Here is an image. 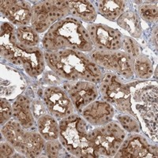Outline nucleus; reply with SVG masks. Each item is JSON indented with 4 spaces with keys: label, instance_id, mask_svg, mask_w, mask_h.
Wrapping results in <instances>:
<instances>
[{
    "label": "nucleus",
    "instance_id": "1",
    "mask_svg": "<svg viewBox=\"0 0 158 158\" xmlns=\"http://www.w3.org/2000/svg\"><path fill=\"white\" fill-rule=\"evenodd\" d=\"M44 59L55 74L68 81L80 80L99 84L104 76L94 59L79 51L65 49L46 52Z\"/></svg>",
    "mask_w": 158,
    "mask_h": 158
},
{
    "label": "nucleus",
    "instance_id": "2",
    "mask_svg": "<svg viewBox=\"0 0 158 158\" xmlns=\"http://www.w3.org/2000/svg\"><path fill=\"white\" fill-rule=\"evenodd\" d=\"M42 43L46 52L69 49L88 52L94 48L87 29L80 21L70 17L51 26L44 36Z\"/></svg>",
    "mask_w": 158,
    "mask_h": 158
},
{
    "label": "nucleus",
    "instance_id": "3",
    "mask_svg": "<svg viewBox=\"0 0 158 158\" xmlns=\"http://www.w3.org/2000/svg\"><path fill=\"white\" fill-rule=\"evenodd\" d=\"M15 26L4 22L1 26V54L16 66H22L29 76L37 77L44 69V55L36 47H27L18 43Z\"/></svg>",
    "mask_w": 158,
    "mask_h": 158
},
{
    "label": "nucleus",
    "instance_id": "4",
    "mask_svg": "<svg viewBox=\"0 0 158 158\" xmlns=\"http://www.w3.org/2000/svg\"><path fill=\"white\" fill-rule=\"evenodd\" d=\"M59 142L67 152L77 157H96L90 144V130L85 119L75 114L60 119Z\"/></svg>",
    "mask_w": 158,
    "mask_h": 158
},
{
    "label": "nucleus",
    "instance_id": "5",
    "mask_svg": "<svg viewBox=\"0 0 158 158\" xmlns=\"http://www.w3.org/2000/svg\"><path fill=\"white\" fill-rule=\"evenodd\" d=\"M2 133L18 153L27 157H36L45 147V139L40 133L29 131L16 120L10 119L2 128Z\"/></svg>",
    "mask_w": 158,
    "mask_h": 158
},
{
    "label": "nucleus",
    "instance_id": "6",
    "mask_svg": "<svg viewBox=\"0 0 158 158\" xmlns=\"http://www.w3.org/2000/svg\"><path fill=\"white\" fill-rule=\"evenodd\" d=\"M89 138L96 157H110L116 154L126 134L118 122L110 121L105 125L90 130Z\"/></svg>",
    "mask_w": 158,
    "mask_h": 158
},
{
    "label": "nucleus",
    "instance_id": "7",
    "mask_svg": "<svg viewBox=\"0 0 158 158\" xmlns=\"http://www.w3.org/2000/svg\"><path fill=\"white\" fill-rule=\"evenodd\" d=\"M99 84V93H101L104 101L114 105L118 111L136 117L131 108V84L123 83L113 73L104 74L102 81Z\"/></svg>",
    "mask_w": 158,
    "mask_h": 158
},
{
    "label": "nucleus",
    "instance_id": "8",
    "mask_svg": "<svg viewBox=\"0 0 158 158\" xmlns=\"http://www.w3.org/2000/svg\"><path fill=\"white\" fill-rule=\"evenodd\" d=\"M68 15V1H44L32 6L31 25L37 33H43Z\"/></svg>",
    "mask_w": 158,
    "mask_h": 158
},
{
    "label": "nucleus",
    "instance_id": "9",
    "mask_svg": "<svg viewBox=\"0 0 158 158\" xmlns=\"http://www.w3.org/2000/svg\"><path fill=\"white\" fill-rule=\"evenodd\" d=\"M90 57L98 65L106 70L118 73L124 78H131L134 75V58L124 51H99L92 52Z\"/></svg>",
    "mask_w": 158,
    "mask_h": 158
},
{
    "label": "nucleus",
    "instance_id": "10",
    "mask_svg": "<svg viewBox=\"0 0 158 158\" xmlns=\"http://www.w3.org/2000/svg\"><path fill=\"white\" fill-rule=\"evenodd\" d=\"M41 95H43L44 102L50 115L57 119H62L73 114L74 104L67 92L60 87L56 85L48 87Z\"/></svg>",
    "mask_w": 158,
    "mask_h": 158
},
{
    "label": "nucleus",
    "instance_id": "11",
    "mask_svg": "<svg viewBox=\"0 0 158 158\" xmlns=\"http://www.w3.org/2000/svg\"><path fill=\"white\" fill-rule=\"evenodd\" d=\"M87 31L97 50L114 52L122 48V34L113 28L102 24H91L87 26Z\"/></svg>",
    "mask_w": 158,
    "mask_h": 158
},
{
    "label": "nucleus",
    "instance_id": "12",
    "mask_svg": "<svg viewBox=\"0 0 158 158\" xmlns=\"http://www.w3.org/2000/svg\"><path fill=\"white\" fill-rule=\"evenodd\" d=\"M69 97L76 109L81 112L83 108L94 101L99 95V90L94 83L87 81H76L65 85Z\"/></svg>",
    "mask_w": 158,
    "mask_h": 158
},
{
    "label": "nucleus",
    "instance_id": "13",
    "mask_svg": "<svg viewBox=\"0 0 158 158\" xmlns=\"http://www.w3.org/2000/svg\"><path fill=\"white\" fill-rule=\"evenodd\" d=\"M157 149L139 135H131L123 141L115 156L125 158L156 157Z\"/></svg>",
    "mask_w": 158,
    "mask_h": 158
},
{
    "label": "nucleus",
    "instance_id": "14",
    "mask_svg": "<svg viewBox=\"0 0 158 158\" xmlns=\"http://www.w3.org/2000/svg\"><path fill=\"white\" fill-rule=\"evenodd\" d=\"M32 6L25 1H2L1 11L4 16L18 27L27 25L32 20Z\"/></svg>",
    "mask_w": 158,
    "mask_h": 158
},
{
    "label": "nucleus",
    "instance_id": "15",
    "mask_svg": "<svg viewBox=\"0 0 158 158\" xmlns=\"http://www.w3.org/2000/svg\"><path fill=\"white\" fill-rule=\"evenodd\" d=\"M83 118L91 125L103 126L111 121L115 115L112 105L106 101H93L83 108Z\"/></svg>",
    "mask_w": 158,
    "mask_h": 158
},
{
    "label": "nucleus",
    "instance_id": "16",
    "mask_svg": "<svg viewBox=\"0 0 158 158\" xmlns=\"http://www.w3.org/2000/svg\"><path fill=\"white\" fill-rule=\"evenodd\" d=\"M13 115L25 129H31L35 124V117L31 111L30 101L27 97L20 95L14 102Z\"/></svg>",
    "mask_w": 158,
    "mask_h": 158
},
{
    "label": "nucleus",
    "instance_id": "17",
    "mask_svg": "<svg viewBox=\"0 0 158 158\" xmlns=\"http://www.w3.org/2000/svg\"><path fill=\"white\" fill-rule=\"evenodd\" d=\"M70 15L77 17L87 22H94L97 13L93 4L89 1H68Z\"/></svg>",
    "mask_w": 158,
    "mask_h": 158
},
{
    "label": "nucleus",
    "instance_id": "18",
    "mask_svg": "<svg viewBox=\"0 0 158 158\" xmlns=\"http://www.w3.org/2000/svg\"><path fill=\"white\" fill-rule=\"evenodd\" d=\"M37 127L39 133L46 141L58 139L59 136V125L56 118L52 115L45 114L38 118Z\"/></svg>",
    "mask_w": 158,
    "mask_h": 158
},
{
    "label": "nucleus",
    "instance_id": "19",
    "mask_svg": "<svg viewBox=\"0 0 158 158\" xmlns=\"http://www.w3.org/2000/svg\"><path fill=\"white\" fill-rule=\"evenodd\" d=\"M99 13L107 19L115 21L123 14L125 2L117 0H107L97 2Z\"/></svg>",
    "mask_w": 158,
    "mask_h": 158
},
{
    "label": "nucleus",
    "instance_id": "20",
    "mask_svg": "<svg viewBox=\"0 0 158 158\" xmlns=\"http://www.w3.org/2000/svg\"><path fill=\"white\" fill-rule=\"evenodd\" d=\"M117 23L123 29L127 31L134 37L139 38L142 35V26L138 15L133 11L124 12L117 19Z\"/></svg>",
    "mask_w": 158,
    "mask_h": 158
},
{
    "label": "nucleus",
    "instance_id": "21",
    "mask_svg": "<svg viewBox=\"0 0 158 158\" xmlns=\"http://www.w3.org/2000/svg\"><path fill=\"white\" fill-rule=\"evenodd\" d=\"M153 73V63L149 56L139 54L134 59V74L140 79H148Z\"/></svg>",
    "mask_w": 158,
    "mask_h": 158
},
{
    "label": "nucleus",
    "instance_id": "22",
    "mask_svg": "<svg viewBox=\"0 0 158 158\" xmlns=\"http://www.w3.org/2000/svg\"><path fill=\"white\" fill-rule=\"evenodd\" d=\"M17 40L18 43L27 47H36L39 44L40 38L38 33L32 26H21L15 31Z\"/></svg>",
    "mask_w": 158,
    "mask_h": 158
},
{
    "label": "nucleus",
    "instance_id": "23",
    "mask_svg": "<svg viewBox=\"0 0 158 158\" xmlns=\"http://www.w3.org/2000/svg\"><path fill=\"white\" fill-rule=\"evenodd\" d=\"M117 118L123 130L130 133H138L140 131V125L136 117L131 115H119Z\"/></svg>",
    "mask_w": 158,
    "mask_h": 158
},
{
    "label": "nucleus",
    "instance_id": "24",
    "mask_svg": "<svg viewBox=\"0 0 158 158\" xmlns=\"http://www.w3.org/2000/svg\"><path fill=\"white\" fill-rule=\"evenodd\" d=\"M142 19L148 22H155L157 20V6L155 4H143L138 8Z\"/></svg>",
    "mask_w": 158,
    "mask_h": 158
},
{
    "label": "nucleus",
    "instance_id": "25",
    "mask_svg": "<svg viewBox=\"0 0 158 158\" xmlns=\"http://www.w3.org/2000/svg\"><path fill=\"white\" fill-rule=\"evenodd\" d=\"M122 47L124 48V52L134 59L140 54L139 46L135 40L131 37L123 36Z\"/></svg>",
    "mask_w": 158,
    "mask_h": 158
},
{
    "label": "nucleus",
    "instance_id": "26",
    "mask_svg": "<svg viewBox=\"0 0 158 158\" xmlns=\"http://www.w3.org/2000/svg\"><path fill=\"white\" fill-rule=\"evenodd\" d=\"M63 149L64 148L62 146L61 142H59L57 139L50 140L46 142L44 147L46 154L48 157H59L61 156V153Z\"/></svg>",
    "mask_w": 158,
    "mask_h": 158
},
{
    "label": "nucleus",
    "instance_id": "27",
    "mask_svg": "<svg viewBox=\"0 0 158 158\" xmlns=\"http://www.w3.org/2000/svg\"><path fill=\"white\" fill-rule=\"evenodd\" d=\"M13 115V107L6 98H1L0 101V118L1 124L4 125L11 118Z\"/></svg>",
    "mask_w": 158,
    "mask_h": 158
},
{
    "label": "nucleus",
    "instance_id": "28",
    "mask_svg": "<svg viewBox=\"0 0 158 158\" xmlns=\"http://www.w3.org/2000/svg\"><path fill=\"white\" fill-rule=\"evenodd\" d=\"M32 111H33V115L35 118H39L42 115H45L46 113V108L43 103H41L40 101H34L32 104Z\"/></svg>",
    "mask_w": 158,
    "mask_h": 158
},
{
    "label": "nucleus",
    "instance_id": "29",
    "mask_svg": "<svg viewBox=\"0 0 158 158\" xmlns=\"http://www.w3.org/2000/svg\"><path fill=\"white\" fill-rule=\"evenodd\" d=\"M15 148L9 142L1 143V157H10L15 153Z\"/></svg>",
    "mask_w": 158,
    "mask_h": 158
}]
</instances>
